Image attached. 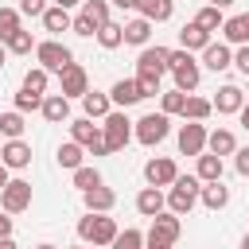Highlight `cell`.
Listing matches in <instances>:
<instances>
[{
	"label": "cell",
	"mask_w": 249,
	"mask_h": 249,
	"mask_svg": "<svg viewBox=\"0 0 249 249\" xmlns=\"http://www.w3.org/2000/svg\"><path fill=\"white\" fill-rule=\"evenodd\" d=\"M117 222L109 218V214H86L82 222H78V237H82V245H97V249H109L113 241H117Z\"/></svg>",
	"instance_id": "cell-1"
},
{
	"label": "cell",
	"mask_w": 249,
	"mask_h": 249,
	"mask_svg": "<svg viewBox=\"0 0 249 249\" xmlns=\"http://www.w3.org/2000/svg\"><path fill=\"white\" fill-rule=\"evenodd\" d=\"M198 195H202V179H198V175H179V179L171 183V191H167V210L183 218V214L195 210Z\"/></svg>",
	"instance_id": "cell-2"
},
{
	"label": "cell",
	"mask_w": 249,
	"mask_h": 249,
	"mask_svg": "<svg viewBox=\"0 0 249 249\" xmlns=\"http://www.w3.org/2000/svg\"><path fill=\"white\" fill-rule=\"evenodd\" d=\"M179 233H183V222H179V214L163 210V214H156V218H152V226H148L144 241H148V249H171V245L179 241Z\"/></svg>",
	"instance_id": "cell-3"
},
{
	"label": "cell",
	"mask_w": 249,
	"mask_h": 249,
	"mask_svg": "<svg viewBox=\"0 0 249 249\" xmlns=\"http://www.w3.org/2000/svg\"><path fill=\"white\" fill-rule=\"evenodd\" d=\"M167 70L175 74V89H183V93H195L198 89V82H202V70H198V62H195V54L191 51H171V62H167Z\"/></svg>",
	"instance_id": "cell-4"
},
{
	"label": "cell",
	"mask_w": 249,
	"mask_h": 249,
	"mask_svg": "<svg viewBox=\"0 0 249 249\" xmlns=\"http://www.w3.org/2000/svg\"><path fill=\"white\" fill-rule=\"evenodd\" d=\"M132 124H136V121H128L124 109H113V113L101 121V132H105V148H109V156L124 152L128 140H136V136H132Z\"/></svg>",
	"instance_id": "cell-5"
},
{
	"label": "cell",
	"mask_w": 249,
	"mask_h": 249,
	"mask_svg": "<svg viewBox=\"0 0 249 249\" xmlns=\"http://www.w3.org/2000/svg\"><path fill=\"white\" fill-rule=\"evenodd\" d=\"M167 132H171V117H167V113H144V117L132 124V136H136L144 148H156L160 140H167Z\"/></svg>",
	"instance_id": "cell-6"
},
{
	"label": "cell",
	"mask_w": 249,
	"mask_h": 249,
	"mask_svg": "<svg viewBox=\"0 0 249 249\" xmlns=\"http://www.w3.org/2000/svg\"><path fill=\"white\" fill-rule=\"evenodd\" d=\"M70 140L82 144L89 156H109V148H105V132H101V124H93L89 117L70 121Z\"/></svg>",
	"instance_id": "cell-7"
},
{
	"label": "cell",
	"mask_w": 249,
	"mask_h": 249,
	"mask_svg": "<svg viewBox=\"0 0 249 249\" xmlns=\"http://www.w3.org/2000/svg\"><path fill=\"white\" fill-rule=\"evenodd\" d=\"M35 62H39L47 74H62V70L74 62V54H70L66 43H58V39H43V43L35 47Z\"/></svg>",
	"instance_id": "cell-8"
},
{
	"label": "cell",
	"mask_w": 249,
	"mask_h": 249,
	"mask_svg": "<svg viewBox=\"0 0 249 249\" xmlns=\"http://www.w3.org/2000/svg\"><path fill=\"white\" fill-rule=\"evenodd\" d=\"M206 136H210V132H206L202 121H183L175 140H179V152H183V156H195V160H198V156L206 152Z\"/></svg>",
	"instance_id": "cell-9"
},
{
	"label": "cell",
	"mask_w": 249,
	"mask_h": 249,
	"mask_svg": "<svg viewBox=\"0 0 249 249\" xmlns=\"http://www.w3.org/2000/svg\"><path fill=\"white\" fill-rule=\"evenodd\" d=\"M27 206H31V183L27 179H12L0 191V210L4 214H23Z\"/></svg>",
	"instance_id": "cell-10"
},
{
	"label": "cell",
	"mask_w": 249,
	"mask_h": 249,
	"mask_svg": "<svg viewBox=\"0 0 249 249\" xmlns=\"http://www.w3.org/2000/svg\"><path fill=\"white\" fill-rule=\"evenodd\" d=\"M144 179H148V187H171L175 179H179V167H175V160L171 156H156V160H148L144 163Z\"/></svg>",
	"instance_id": "cell-11"
},
{
	"label": "cell",
	"mask_w": 249,
	"mask_h": 249,
	"mask_svg": "<svg viewBox=\"0 0 249 249\" xmlns=\"http://www.w3.org/2000/svg\"><path fill=\"white\" fill-rule=\"evenodd\" d=\"M167 62H171V51H167V47H144L140 58H136V74L163 78V74H167Z\"/></svg>",
	"instance_id": "cell-12"
},
{
	"label": "cell",
	"mask_w": 249,
	"mask_h": 249,
	"mask_svg": "<svg viewBox=\"0 0 249 249\" xmlns=\"http://www.w3.org/2000/svg\"><path fill=\"white\" fill-rule=\"evenodd\" d=\"M58 82H62V97H86V93H89V74H86L78 62H70V66L58 74Z\"/></svg>",
	"instance_id": "cell-13"
},
{
	"label": "cell",
	"mask_w": 249,
	"mask_h": 249,
	"mask_svg": "<svg viewBox=\"0 0 249 249\" xmlns=\"http://www.w3.org/2000/svg\"><path fill=\"white\" fill-rule=\"evenodd\" d=\"M109 101H113L117 109H128V105L144 101V93H140V82H136V78H121V82H113V89H109Z\"/></svg>",
	"instance_id": "cell-14"
},
{
	"label": "cell",
	"mask_w": 249,
	"mask_h": 249,
	"mask_svg": "<svg viewBox=\"0 0 249 249\" xmlns=\"http://www.w3.org/2000/svg\"><path fill=\"white\" fill-rule=\"evenodd\" d=\"M82 202H86V214H109V210L117 206V191L101 183V187L86 191V195H82Z\"/></svg>",
	"instance_id": "cell-15"
},
{
	"label": "cell",
	"mask_w": 249,
	"mask_h": 249,
	"mask_svg": "<svg viewBox=\"0 0 249 249\" xmlns=\"http://www.w3.org/2000/svg\"><path fill=\"white\" fill-rule=\"evenodd\" d=\"M222 39H226V47H230V43H233V47H249V12L230 16V19L222 23Z\"/></svg>",
	"instance_id": "cell-16"
},
{
	"label": "cell",
	"mask_w": 249,
	"mask_h": 249,
	"mask_svg": "<svg viewBox=\"0 0 249 249\" xmlns=\"http://www.w3.org/2000/svg\"><path fill=\"white\" fill-rule=\"evenodd\" d=\"M0 163L12 167V171H23V167L31 163V144H27V140H4V156H0Z\"/></svg>",
	"instance_id": "cell-17"
},
{
	"label": "cell",
	"mask_w": 249,
	"mask_h": 249,
	"mask_svg": "<svg viewBox=\"0 0 249 249\" xmlns=\"http://www.w3.org/2000/svg\"><path fill=\"white\" fill-rule=\"evenodd\" d=\"M241 105H245V93H241V86H222L218 89V97H214V109L222 113V117H233V113H241Z\"/></svg>",
	"instance_id": "cell-18"
},
{
	"label": "cell",
	"mask_w": 249,
	"mask_h": 249,
	"mask_svg": "<svg viewBox=\"0 0 249 249\" xmlns=\"http://www.w3.org/2000/svg\"><path fill=\"white\" fill-rule=\"evenodd\" d=\"M136 210H140L144 218H156V214L167 210V195H163L160 187H144V191L136 195Z\"/></svg>",
	"instance_id": "cell-19"
},
{
	"label": "cell",
	"mask_w": 249,
	"mask_h": 249,
	"mask_svg": "<svg viewBox=\"0 0 249 249\" xmlns=\"http://www.w3.org/2000/svg\"><path fill=\"white\" fill-rule=\"evenodd\" d=\"M210 43H214V39H210V31H202L195 19H191V23H183V31H179V47H183V51H191V54H195V51H206Z\"/></svg>",
	"instance_id": "cell-20"
},
{
	"label": "cell",
	"mask_w": 249,
	"mask_h": 249,
	"mask_svg": "<svg viewBox=\"0 0 249 249\" xmlns=\"http://www.w3.org/2000/svg\"><path fill=\"white\" fill-rule=\"evenodd\" d=\"M202 66H206V70H214V74H222V70H230V66H233V51H230L226 43H210V47L202 51Z\"/></svg>",
	"instance_id": "cell-21"
},
{
	"label": "cell",
	"mask_w": 249,
	"mask_h": 249,
	"mask_svg": "<svg viewBox=\"0 0 249 249\" xmlns=\"http://www.w3.org/2000/svg\"><path fill=\"white\" fill-rule=\"evenodd\" d=\"M39 113H43L51 124H62V121H70V97H62V93H47Z\"/></svg>",
	"instance_id": "cell-22"
},
{
	"label": "cell",
	"mask_w": 249,
	"mask_h": 249,
	"mask_svg": "<svg viewBox=\"0 0 249 249\" xmlns=\"http://www.w3.org/2000/svg\"><path fill=\"white\" fill-rule=\"evenodd\" d=\"M198 202L206 206V210H226L230 206V187H222V179L218 183H202V195H198Z\"/></svg>",
	"instance_id": "cell-23"
},
{
	"label": "cell",
	"mask_w": 249,
	"mask_h": 249,
	"mask_svg": "<svg viewBox=\"0 0 249 249\" xmlns=\"http://www.w3.org/2000/svg\"><path fill=\"white\" fill-rule=\"evenodd\" d=\"M136 12H140L148 23H163V19H171L175 0H136Z\"/></svg>",
	"instance_id": "cell-24"
},
{
	"label": "cell",
	"mask_w": 249,
	"mask_h": 249,
	"mask_svg": "<svg viewBox=\"0 0 249 249\" xmlns=\"http://www.w3.org/2000/svg\"><path fill=\"white\" fill-rule=\"evenodd\" d=\"M82 109H86V117H89V121H105V117L113 113V101H109V93L89 89V93L82 97Z\"/></svg>",
	"instance_id": "cell-25"
},
{
	"label": "cell",
	"mask_w": 249,
	"mask_h": 249,
	"mask_svg": "<svg viewBox=\"0 0 249 249\" xmlns=\"http://www.w3.org/2000/svg\"><path fill=\"white\" fill-rule=\"evenodd\" d=\"M206 152H214V156H233V152H237V136H233L230 128H214V132L206 136Z\"/></svg>",
	"instance_id": "cell-26"
},
{
	"label": "cell",
	"mask_w": 249,
	"mask_h": 249,
	"mask_svg": "<svg viewBox=\"0 0 249 249\" xmlns=\"http://www.w3.org/2000/svg\"><path fill=\"white\" fill-rule=\"evenodd\" d=\"M43 27H47L51 35H58V31H70V27H74V16H70L66 8H58V4H51V8L43 12Z\"/></svg>",
	"instance_id": "cell-27"
},
{
	"label": "cell",
	"mask_w": 249,
	"mask_h": 249,
	"mask_svg": "<svg viewBox=\"0 0 249 249\" xmlns=\"http://www.w3.org/2000/svg\"><path fill=\"white\" fill-rule=\"evenodd\" d=\"M148 39H152V23L144 19V16H136V19H128L124 23V43H132V47H148Z\"/></svg>",
	"instance_id": "cell-28"
},
{
	"label": "cell",
	"mask_w": 249,
	"mask_h": 249,
	"mask_svg": "<svg viewBox=\"0 0 249 249\" xmlns=\"http://www.w3.org/2000/svg\"><path fill=\"white\" fill-rule=\"evenodd\" d=\"M82 156H86V148H82V144H74V140L58 144V152H54L58 167H66V171H78V167H82Z\"/></svg>",
	"instance_id": "cell-29"
},
{
	"label": "cell",
	"mask_w": 249,
	"mask_h": 249,
	"mask_svg": "<svg viewBox=\"0 0 249 249\" xmlns=\"http://www.w3.org/2000/svg\"><path fill=\"white\" fill-rule=\"evenodd\" d=\"M195 175H198L202 183H218V179H222V156H214V152H202V156H198V167H195Z\"/></svg>",
	"instance_id": "cell-30"
},
{
	"label": "cell",
	"mask_w": 249,
	"mask_h": 249,
	"mask_svg": "<svg viewBox=\"0 0 249 249\" xmlns=\"http://www.w3.org/2000/svg\"><path fill=\"white\" fill-rule=\"evenodd\" d=\"M195 23L202 27V31H222V23H226V16H222V8H214V4H206V8H198L195 12Z\"/></svg>",
	"instance_id": "cell-31"
},
{
	"label": "cell",
	"mask_w": 249,
	"mask_h": 249,
	"mask_svg": "<svg viewBox=\"0 0 249 249\" xmlns=\"http://www.w3.org/2000/svg\"><path fill=\"white\" fill-rule=\"evenodd\" d=\"M97 43H101L105 51H117V47L124 43V23H113V19L101 23V27H97Z\"/></svg>",
	"instance_id": "cell-32"
},
{
	"label": "cell",
	"mask_w": 249,
	"mask_h": 249,
	"mask_svg": "<svg viewBox=\"0 0 249 249\" xmlns=\"http://www.w3.org/2000/svg\"><path fill=\"white\" fill-rule=\"evenodd\" d=\"M187 97H191V93H183V89H167V93H160V113H167V117H183Z\"/></svg>",
	"instance_id": "cell-33"
},
{
	"label": "cell",
	"mask_w": 249,
	"mask_h": 249,
	"mask_svg": "<svg viewBox=\"0 0 249 249\" xmlns=\"http://www.w3.org/2000/svg\"><path fill=\"white\" fill-rule=\"evenodd\" d=\"M23 128H27L23 124V113H16V109L12 113H0V136L4 140H23Z\"/></svg>",
	"instance_id": "cell-34"
},
{
	"label": "cell",
	"mask_w": 249,
	"mask_h": 249,
	"mask_svg": "<svg viewBox=\"0 0 249 249\" xmlns=\"http://www.w3.org/2000/svg\"><path fill=\"white\" fill-rule=\"evenodd\" d=\"M4 47H8L12 54H31V51H35L39 43L31 39V31H23V27H19V31H12V35L4 39Z\"/></svg>",
	"instance_id": "cell-35"
},
{
	"label": "cell",
	"mask_w": 249,
	"mask_h": 249,
	"mask_svg": "<svg viewBox=\"0 0 249 249\" xmlns=\"http://www.w3.org/2000/svg\"><path fill=\"white\" fill-rule=\"evenodd\" d=\"M214 113V101H206V97H187V109H183V121H206Z\"/></svg>",
	"instance_id": "cell-36"
},
{
	"label": "cell",
	"mask_w": 249,
	"mask_h": 249,
	"mask_svg": "<svg viewBox=\"0 0 249 249\" xmlns=\"http://www.w3.org/2000/svg\"><path fill=\"white\" fill-rule=\"evenodd\" d=\"M74 187H78L82 195H86V191H93V187H101V171H97V167H86V163H82V167L74 171Z\"/></svg>",
	"instance_id": "cell-37"
},
{
	"label": "cell",
	"mask_w": 249,
	"mask_h": 249,
	"mask_svg": "<svg viewBox=\"0 0 249 249\" xmlns=\"http://www.w3.org/2000/svg\"><path fill=\"white\" fill-rule=\"evenodd\" d=\"M144 245H148V241H144V233H140L136 226H128V230H121V233H117V241H113L109 249H144Z\"/></svg>",
	"instance_id": "cell-38"
},
{
	"label": "cell",
	"mask_w": 249,
	"mask_h": 249,
	"mask_svg": "<svg viewBox=\"0 0 249 249\" xmlns=\"http://www.w3.org/2000/svg\"><path fill=\"white\" fill-rule=\"evenodd\" d=\"M43 97H47V93H31V89H23V86H19V93H16V113L43 109Z\"/></svg>",
	"instance_id": "cell-39"
},
{
	"label": "cell",
	"mask_w": 249,
	"mask_h": 249,
	"mask_svg": "<svg viewBox=\"0 0 249 249\" xmlns=\"http://www.w3.org/2000/svg\"><path fill=\"white\" fill-rule=\"evenodd\" d=\"M47 78H51V74H47L43 66H31V70L23 74V89H31V93H43V89H47Z\"/></svg>",
	"instance_id": "cell-40"
},
{
	"label": "cell",
	"mask_w": 249,
	"mask_h": 249,
	"mask_svg": "<svg viewBox=\"0 0 249 249\" xmlns=\"http://www.w3.org/2000/svg\"><path fill=\"white\" fill-rule=\"evenodd\" d=\"M12 31H19V8H0V43Z\"/></svg>",
	"instance_id": "cell-41"
},
{
	"label": "cell",
	"mask_w": 249,
	"mask_h": 249,
	"mask_svg": "<svg viewBox=\"0 0 249 249\" xmlns=\"http://www.w3.org/2000/svg\"><path fill=\"white\" fill-rule=\"evenodd\" d=\"M82 12H86L97 27H101V23H109V4H105V0H86V4H82Z\"/></svg>",
	"instance_id": "cell-42"
},
{
	"label": "cell",
	"mask_w": 249,
	"mask_h": 249,
	"mask_svg": "<svg viewBox=\"0 0 249 249\" xmlns=\"http://www.w3.org/2000/svg\"><path fill=\"white\" fill-rule=\"evenodd\" d=\"M70 31H74V35H82V39H89V35L97 39V23H93L86 12H78V16H74V27H70Z\"/></svg>",
	"instance_id": "cell-43"
},
{
	"label": "cell",
	"mask_w": 249,
	"mask_h": 249,
	"mask_svg": "<svg viewBox=\"0 0 249 249\" xmlns=\"http://www.w3.org/2000/svg\"><path fill=\"white\" fill-rule=\"evenodd\" d=\"M136 82H140V93H144V97H156V93H160V78H152V74H136Z\"/></svg>",
	"instance_id": "cell-44"
},
{
	"label": "cell",
	"mask_w": 249,
	"mask_h": 249,
	"mask_svg": "<svg viewBox=\"0 0 249 249\" xmlns=\"http://www.w3.org/2000/svg\"><path fill=\"white\" fill-rule=\"evenodd\" d=\"M47 12V0H19V16H39L43 19Z\"/></svg>",
	"instance_id": "cell-45"
},
{
	"label": "cell",
	"mask_w": 249,
	"mask_h": 249,
	"mask_svg": "<svg viewBox=\"0 0 249 249\" xmlns=\"http://www.w3.org/2000/svg\"><path fill=\"white\" fill-rule=\"evenodd\" d=\"M233 66H237V74L249 78V47H237V51H233Z\"/></svg>",
	"instance_id": "cell-46"
},
{
	"label": "cell",
	"mask_w": 249,
	"mask_h": 249,
	"mask_svg": "<svg viewBox=\"0 0 249 249\" xmlns=\"http://www.w3.org/2000/svg\"><path fill=\"white\" fill-rule=\"evenodd\" d=\"M233 156H237V160H233V167H237V175H249V148H237Z\"/></svg>",
	"instance_id": "cell-47"
},
{
	"label": "cell",
	"mask_w": 249,
	"mask_h": 249,
	"mask_svg": "<svg viewBox=\"0 0 249 249\" xmlns=\"http://www.w3.org/2000/svg\"><path fill=\"white\" fill-rule=\"evenodd\" d=\"M0 237H12V214L0 210Z\"/></svg>",
	"instance_id": "cell-48"
},
{
	"label": "cell",
	"mask_w": 249,
	"mask_h": 249,
	"mask_svg": "<svg viewBox=\"0 0 249 249\" xmlns=\"http://www.w3.org/2000/svg\"><path fill=\"white\" fill-rule=\"evenodd\" d=\"M8 171H12V167H4V163H0V191H4L8 183H12V175H8Z\"/></svg>",
	"instance_id": "cell-49"
},
{
	"label": "cell",
	"mask_w": 249,
	"mask_h": 249,
	"mask_svg": "<svg viewBox=\"0 0 249 249\" xmlns=\"http://www.w3.org/2000/svg\"><path fill=\"white\" fill-rule=\"evenodd\" d=\"M237 117H241V128H245V132H249V101H245V105H241V113H237Z\"/></svg>",
	"instance_id": "cell-50"
},
{
	"label": "cell",
	"mask_w": 249,
	"mask_h": 249,
	"mask_svg": "<svg viewBox=\"0 0 249 249\" xmlns=\"http://www.w3.org/2000/svg\"><path fill=\"white\" fill-rule=\"evenodd\" d=\"M0 249H19V245H16V237H0Z\"/></svg>",
	"instance_id": "cell-51"
},
{
	"label": "cell",
	"mask_w": 249,
	"mask_h": 249,
	"mask_svg": "<svg viewBox=\"0 0 249 249\" xmlns=\"http://www.w3.org/2000/svg\"><path fill=\"white\" fill-rule=\"evenodd\" d=\"M54 4H58V8H66V12H70V8H74V4H86V0H54Z\"/></svg>",
	"instance_id": "cell-52"
},
{
	"label": "cell",
	"mask_w": 249,
	"mask_h": 249,
	"mask_svg": "<svg viewBox=\"0 0 249 249\" xmlns=\"http://www.w3.org/2000/svg\"><path fill=\"white\" fill-rule=\"evenodd\" d=\"M117 8H136V0H113Z\"/></svg>",
	"instance_id": "cell-53"
},
{
	"label": "cell",
	"mask_w": 249,
	"mask_h": 249,
	"mask_svg": "<svg viewBox=\"0 0 249 249\" xmlns=\"http://www.w3.org/2000/svg\"><path fill=\"white\" fill-rule=\"evenodd\" d=\"M4 62H8V47L0 43V70H4Z\"/></svg>",
	"instance_id": "cell-54"
},
{
	"label": "cell",
	"mask_w": 249,
	"mask_h": 249,
	"mask_svg": "<svg viewBox=\"0 0 249 249\" xmlns=\"http://www.w3.org/2000/svg\"><path fill=\"white\" fill-rule=\"evenodd\" d=\"M210 4H214V8H230L233 0H210Z\"/></svg>",
	"instance_id": "cell-55"
},
{
	"label": "cell",
	"mask_w": 249,
	"mask_h": 249,
	"mask_svg": "<svg viewBox=\"0 0 249 249\" xmlns=\"http://www.w3.org/2000/svg\"><path fill=\"white\" fill-rule=\"evenodd\" d=\"M35 249H58V245H51V241H43V245H35Z\"/></svg>",
	"instance_id": "cell-56"
},
{
	"label": "cell",
	"mask_w": 249,
	"mask_h": 249,
	"mask_svg": "<svg viewBox=\"0 0 249 249\" xmlns=\"http://www.w3.org/2000/svg\"><path fill=\"white\" fill-rule=\"evenodd\" d=\"M241 249H249V233H245V237H241Z\"/></svg>",
	"instance_id": "cell-57"
},
{
	"label": "cell",
	"mask_w": 249,
	"mask_h": 249,
	"mask_svg": "<svg viewBox=\"0 0 249 249\" xmlns=\"http://www.w3.org/2000/svg\"><path fill=\"white\" fill-rule=\"evenodd\" d=\"M82 249H97V245H82Z\"/></svg>",
	"instance_id": "cell-58"
},
{
	"label": "cell",
	"mask_w": 249,
	"mask_h": 249,
	"mask_svg": "<svg viewBox=\"0 0 249 249\" xmlns=\"http://www.w3.org/2000/svg\"><path fill=\"white\" fill-rule=\"evenodd\" d=\"M0 156H4V144H0Z\"/></svg>",
	"instance_id": "cell-59"
},
{
	"label": "cell",
	"mask_w": 249,
	"mask_h": 249,
	"mask_svg": "<svg viewBox=\"0 0 249 249\" xmlns=\"http://www.w3.org/2000/svg\"><path fill=\"white\" fill-rule=\"evenodd\" d=\"M144 249H148V245H144Z\"/></svg>",
	"instance_id": "cell-60"
}]
</instances>
